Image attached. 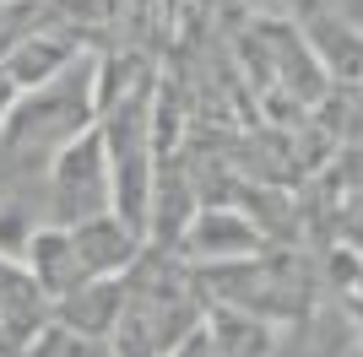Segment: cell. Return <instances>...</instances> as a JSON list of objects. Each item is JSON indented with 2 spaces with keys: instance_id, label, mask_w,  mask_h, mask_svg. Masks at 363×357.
<instances>
[{
  "instance_id": "1",
  "label": "cell",
  "mask_w": 363,
  "mask_h": 357,
  "mask_svg": "<svg viewBox=\"0 0 363 357\" xmlns=\"http://www.w3.org/2000/svg\"><path fill=\"white\" fill-rule=\"evenodd\" d=\"M49 190V222H82L98 211H114V174H108V141L104 125L92 119L87 130H76L44 174Z\"/></svg>"
},
{
  "instance_id": "2",
  "label": "cell",
  "mask_w": 363,
  "mask_h": 357,
  "mask_svg": "<svg viewBox=\"0 0 363 357\" xmlns=\"http://www.w3.org/2000/svg\"><path fill=\"white\" fill-rule=\"evenodd\" d=\"M179 249L201 266H239V260L266 254V227L239 206H201L184 227Z\"/></svg>"
},
{
  "instance_id": "3",
  "label": "cell",
  "mask_w": 363,
  "mask_h": 357,
  "mask_svg": "<svg viewBox=\"0 0 363 357\" xmlns=\"http://www.w3.org/2000/svg\"><path fill=\"white\" fill-rule=\"evenodd\" d=\"M0 325L11 336L16 357L55 325V298H49L44 282L28 271V260L11 254V249H0Z\"/></svg>"
},
{
  "instance_id": "4",
  "label": "cell",
  "mask_w": 363,
  "mask_h": 357,
  "mask_svg": "<svg viewBox=\"0 0 363 357\" xmlns=\"http://www.w3.org/2000/svg\"><path fill=\"white\" fill-rule=\"evenodd\" d=\"M71 238H76V260H82L87 276H125L147 249V233L136 222H125L120 211H98V217L71 222Z\"/></svg>"
},
{
  "instance_id": "5",
  "label": "cell",
  "mask_w": 363,
  "mask_h": 357,
  "mask_svg": "<svg viewBox=\"0 0 363 357\" xmlns=\"http://www.w3.org/2000/svg\"><path fill=\"white\" fill-rule=\"evenodd\" d=\"M22 260H28V271L44 282V293L60 303V298H71L82 282H92L87 271H82V260H76V238L65 222H38L28 227V238H22Z\"/></svg>"
},
{
  "instance_id": "6",
  "label": "cell",
  "mask_w": 363,
  "mask_h": 357,
  "mask_svg": "<svg viewBox=\"0 0 363 357\" xmlns=\"http://www.w3.org/2000/svg\"><path fill=\"white\" fill-rule=\"evenodd\" d=\"M206 336L217 341L223 357H272V346H277L272 319L255 314V309H239V303H217Z\"/></svg>"
},
{
  "instance_id": "7",
  "label": "cell",
  "mask_w": 363,
  "mask_h": 357,
  "mask_svg": "<svg viewBox=\"0 0 363 357\" xmlns=\"http://www.w3.org/2000/svg\"><path fill=\"white\" fill-rule=\"evenodd\" d=\"M71 44L65 38H49V33H38V38H28V44H16L11 60L0 65V71L16 81V92H28V87H44V81H55V76L71 65Z\"/></svg>"
},
{
  "instance_id": "8",
  "label": "cell",
  "mask_w": 363,
  "mask_h": 357,
  "mask_svg": "<svg viewBox=\"0 0 363 357\" xmlns=\"http://www.w3.org/2000/svg\"><path fill=\"white\" fill-rule=\"evenodd\" d=\"M0 357H16V346H11V336H6V325H0Z\"/></svg>"
}]
</instances>
